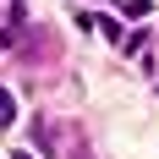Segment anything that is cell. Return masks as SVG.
<instances>
[{"instance_id":"cell-1","label":"cell","mask_w":159,"mask_h":159,"mask_svg":"<svg viewBox=\"0 0 159 159\" xmlns=\"http://www.w3.org/2000/svg\"><path fill=\"white\" fill-rule=\"evenodd\" d=\"M121 11L126 16H148V0H121Z\"/></svg>"}]
</instances>
